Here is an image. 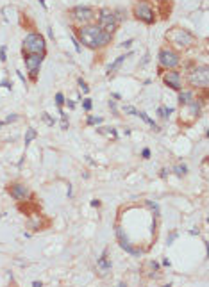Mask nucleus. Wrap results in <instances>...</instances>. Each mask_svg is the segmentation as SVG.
<instances>
[{"label": "nucleus", "mask_w": 209, "mask_h": 287, "mask_svg": "<svg viewBox=\"0 0 209 287\" xmlns=\"http://www.w3.org/2000/svg\"><path fill=\"white\" fill-rule=\"evenodd\" d=\"M95 123H102V118H95V116H89V118H88V125H95Z\"/></svg>", "instance_id": "nucleus-25"}, {"label": "nucleus", "mask_w": 209, "mask_h": 287, "mask_svg": "<svg viewBox=\"0 0 209 287\" xmlns=\"http://www.w3.org/2000/svg\"><path fill=\"white\" fill-rule=\"evenodd\" d=\"M188 80L195 87H208L209 86V70L208 66H197L190 71Z\"/></svg>", "instance_id": "nucleus-4"}, {"label": "nucleus", "mask_w": 209, "mask_h": 287, "mask_svg": "<svg viewBox=\"0 0 209 287\" xmlns=\"http://www.w3.org/2000/svg\"><path fill=\"white\" fill-rule=\"evenodd\" d=\"M199 112H200V105H199L195 100H191L190 103H186V105H184L182 114H181V121H184V120L190 116V120H188V125H190L193 120H197V118H199Z\"/></svg>", "instance_id": "nucleus-9"}, {"label": "nucleus", "mask_w": 209, "mask_h": 287, "mask_svg": "<svg viewBox=\"0 0 209 287\" xmlns=\"http://www.w3.org/2000/svg\"><path fill=\"white\" fill-rule=\"evenodd\" d=\"M9 193H11V196L14 198V200H27L29 196H30V191H29V187L27 186H23V184H14V186H11L9 187Z\"/></svg>", "instance_id": "nucleus-13"}, {"label": "nucleus", "mask_w": 209, "mask_h": 287, "mask_svg": "<svg viewBox=\"0 0 209 287\" xmlns=\"http://www.w3.org/2000/svg\"><path fill=\"white\" fill-rule=\"evenodd\" d=\"M141 155H143V159H148V157H150V150H148V148H145V150L141 152Z\"/></svg>", "instance_id": "nucleus-32"}, {"label": "nucleus", "mask_w": 209, "mask_h": 287, "mask_svg": "<svg viewBox=\"0 0 209 287\" xmlns=\"http://www.w3.org/2000/svg\"><path fill=\"white\" fill-rule=\"evenodd\" d=\"M134 14H136V18H138V20H141V21H145V23H154V21H156L154 11L150 9V5H148L147 2H140V4H136V7H134Z\"/></svg>", "instance_id": "nucleus-7"}, {"label": "nucleus", "mask_w": 209, "mask_h": 287, "mask_svg": "<svg viewBox=\"0 0 209 287\" xmlns=\"http://www.w3.org/2000/svg\"><path fill=\"white\" fill-rule=\"evenodd\" d=\"M111 36L113 34L106 32L100 25H84L79 29V41L88 48H98L107 45L111 41Z\"/></svg>", "instance_id": "nucleus-1"}, {"label": "nucleus", "mask_w": 209, "mask_h": 287, "mask_svg": "<svg viewBox=\"0 0 209 287\" xmlns=\"http://www.w3.org/2000/svg\"><path fill=\"white\" fill-rule=\"evenodd\" d=\"M147 205H148V207H150V209L154 211V214H156V216H159V205H157L156 202H150V200H147Z\"/></svg>", "instance_id": "nucleus-21"}, {"label": "nucleus", "mask_w": 209, "mask_h": 287, "mask_svg": "<svg viewBox=\"0 0 209 287\" xmlns=\"http://www.w3.org/2000/svg\"><path fill=\"white\" fill-rule=\"evenodd\" d=\"M181 62V57L174 52V50H168V48H163L161 52H159V64L163 66V68H168V70H172V68H175L177 64Z\"/></svg>", "instance_id": "nucleus-6"}, {"label": "nucleus", "mask_w": 209, "mask_h": 287, "mask_svg": "<svg viewBox=\"0 0 209 287\" xmlns=\"http://www.w3.org/2000/svg\"><path fill=\"white\" fill-rule=\"evenodd\" d=\"M98 25H100L106 32L113 34V32L116 30V16H114L109 9H102L100 14H98Z\"/></svg>", "instance_id": "nucleus-5"}, {"label": "nucleus", "mask_w": 209, "mask_h": 287, "mask_svg": "<svg viewBox=\"0 0 209 287\" xmlns=\"http://www.w3.org/2000/svg\"><path fill=\"white\" fill-rule=\"evenodd\" d=\"M34 137H36V130H34V128H27V134H25V145H29Z\"/></svg>", "instance_id": "nucleus-20"}, {"label": "nucleus", "mask_w": 209, "mask_h": 287, "mask_svg": "<svg viewBox=\"0 0 209 287\" xmlns=\"http://www.w3.org/2000/svg\"><path fill=\"white\" fill-rule=\"evenodd\" d=\"M129 55H131V54H125V55H120V57H118V59H116V61H114V62H113L111 66H109V70H107V73H109V75H111V73H114V71H116V70H118V68L122 66V62L125 61V57H129Z\"/></svg>", "instance_id": "nucleus-15"}, {"label": "nucleus", "mask_w": 209, "mask_h": 287, "mask_svg": "<svg viewBox=\"0 0 209 287\" xmlns=\"http://www.w3.org/2000/svg\"><path fill=\"white\" fill-rule=\"evenodd\" d=\"M2 86H4V87H7V89H11V86H9V82H7V80H4V82H2Z\"/></svg>", "instance_id": "nucleus-35"}, {"label": "nucleus", "mask_w": 209, "mask_h": 287, "mask_svg": "<svg viewBox=\"0 0 209 287\" xmlns=\"http://www.w3.org/2000/svg\"><path fill=\"white\" fill-rule=\"evenodd\" d=\"M91 205H93V207H98V205H100V202H98V200H93V202H91Z\"/></svg>", "instance_id": "nucleus-36"}, {"label": "nucleus", "mask_w": 209, "mask_h": 287, "mask_svg": "<svg viewBox=\"0 0 209 287\" xmlns=\"http://www.w3.org/2000/svg\"><path fill=\"white\" fill-rule=\"evenodd\" d=\"M72 41H73V45H75V50H77V52H80V46H79L77 39H75V37H72Z\"/></svg>", "instance_id": "nucleus-34"}, {"label": "nucleus", "mask_w": 209, "mask_h": 287, "mask_svg": "<svg viewBox=\"0 0 209 287\" xmlns=\"http://www.w3.org/2000/svg\"><path fill=\"white\" fill-rule=\"evenodd\" d=\"M109 107H111V111L116 114V103H114V100H109Z\"/></svg>", "instance_id": "nucleus-30"}, {"label": "nucleus", "mask_w": 209, "mask_h": 287, "mask_svg": "<svg viewBox=\"0 0 209 287\" xmlns=\"http://www.w3.org/2000/svg\"><path fill=\"white\" fill-rule=\"evenodd\" d=\"M82 105H84V109H86V111H89V109H91V100H84V103H82Z\"/></svg>", "instance_id": "nucleus-29"}, {"label": "nucleus", "mask_w": 209, "mask_h": 287, "mask_svg": "<svg viewBox=\"0 0 209 287\" xmlns=\"http://www.w3.org/2000/svg\"><path fill=\"white\" fill-rule=\"evenodd\" d=\"M163 79H165V84H168L172 89H177V91L182 89V80H181V73L179 71H166Z\"/></svg>", "instance_id": "nucleus-12"}, {"label": "nucleus", "mask_w": 209, "mask_h": 287, "mask_svg": "<svg viewBox=\"0 0 209 287\" xmlns=\"http://www.w3.org/2000/svg\"><path fill=\"white\" fill-rule=\"evenodd\" d=\"M41 62H43V54H27V55H25V66L29 68L30 79H36V77H38V71H39V68H41Z\"/></svg>", "instance_id": "nucleus-8"}, {"label": "nucleus", "mask_w": 209, "mask_h": 287, "mask_svg": "<svg viewBox=\"0 0 209 287\" xmlns=\"http://www.w3.org/2000/svg\"><path fill=\"white\" fill-rule=\"evenodd\" d=\"M166 41H170L172 45L179 46V48H190L195 45V36L191 32H188L186 29H181V27H174L166 32Z\"/></svg>", "instance_id": "nucleus-2"}, {"label": "nucleus", "mask_w": 209, "mask_h": 287, "mask_svg": "<svg viewBox=\"0 0 209 287\" xmlns=\"http://www.w3.org/2000/svg\"><path fill=\"white\" fill-rule=\"evenodd\" d=\"M5 125V121H0V127H4Z\"/></svg>", "instance_id": "nucleus-37"}, {"label": "nucleus", "mask_w": 209, "mask_h": 287, "mask_svg": "<svg viewBox=\"0 0 209 287\" xmlns=\"http://www.w3.org/2000/svg\"><path fill=\"white\" fill-rule=\"evenodd\" d=\"M123 112H125V114H136L138 111H136L132 105H125V107H123Z\"/></svg>", "instance_id": "nucleus-24"}, {"label": "nucleus", "mask_w": 209, "mask_h": 287, "mask_svg": "<svg viewBox=\"0 0 209 287\" xmlns=\"http://www.w3.org/2000/svg\"><path fill=\"white\" fill-rule=\"evenodd\" d=\"M72 14H73L75 21H79V23H88L89 20L95 18V11L89 7H75Z\"/></svg>", "instance_id": "nucleus-11"}, {"label": "nucleus", "mask_w": 209, "mask_h": 287, "mask_svg": "<svg viewBox=\"0 0 209 287\" xmlns=\"http://www.w3.org/2000/svg\"><path fill=\"white\" fill-rule=\"evenodd\" d=\"M45 39L39 34H29L23 39V54H45Z\"/></svg>", "instance_id": "nucleus-3"}, {"label": "nucleus", "mask_w": 209, "mask_h": 287, "mask_svg": "<svg viewBox=\"0 0 209 287\" xmlns=\"http://www.w3.org/2000/svg\"><path fill=\"white\" fill-rule=\"evenodd\" d=\"M186 171H188V168H186L184 164H182V166H181V164H179V166H175V173H177L179 177H182V175H186Z\"/></svg>", "instance_id": "nucleus-22"}, {"label": "nucleus", "mask_w": 209, "mask_h": 287, "mask_svg": "<svg viewBox=\"0 0 209 287\" xmlns=\"http://www.w3.org/2000/svg\"><path fill=\"white\" fill-rule=\"evenodd\" d=\"M43 118L47 120V123H48V125H54V120H50V116H48L47 112H43Z\"/></svg>", "instance_id": "nucleus-31"}, {"label": "nucleus", "mask_w": 209, "mask_h": 287, "mask_svg": "<svg viewBox=\"0 0 209 287\" xmlns=\"http://www.w3.org/2000/svg\"><path fill=\"white\" fill-rule=\"evenodd\" d=\"M97 264H98V268H100L104 273L111 269V262L107 261V252H104V253H102V257L98 259V262H97Z\"/></svg>", "instance_id": "nucleus-14"}, {"label": "nucleus", "mask_w": 209, "mask_h": 287, "mask_svg": "<svg viewBox=\"0 0 209 287\" xmlns=\"http://www.w3.org/2000/svg\"><path fill=\"white\" fill-rule=\"evenodd\" d=\"M136 114H138V116H140V118H141V120H143L145 123H148V125H150V127H152L154 130H159V127H157V125L154 123V120H150V118L147 116V112H136Z\"/></svg>", "instance_id": "nucleus-18"}, {"label": "nucleus", "mask_w": 209, "mask_h": 287, "mask_svg": "<svg viewBox=\"0 0 209 287\" xmlns=\"http://www.w3.org/2000/svg\"><path fill=\"white\" fill-rule=\"evenodd\" d=\"M16 120H18V116H16V114H11V116H7V118H5V123H11V121H16Z\"/></svg>", "instance_id": "nucleus-28"}, {"label": "nucleus", "mask_w": 209, "mask_h": 287, "mask_svg": "<svg viewBox=\"0 0 209 287\" xmlns=\"http://www.w3.org/2000/svg\"><path fill=\"white\" fill-rule=\"evenodd\" d=\"M191 100H195V98H193V95H191L190 91H182V93L179 95V102H181V105H186V103H190Z\"/></svg>", "instance_id": "nucleus-17"}, {"label": "nucleus", "mask_w": 209, "mask_h": 287, "mask_svg": "<svg viewBox=\"0 0 209 287\" xmlns=\"http://www.w3.org/2000/svg\"><path fill=\"white\" fill-rule=\"evenodd\" d=\"M55 103H57V107H61V105L64 103V96H63V93H57V95H55Z\"/></svg>", "instance_id": "nucleus-23"}, {"label": "nucleus", "mask_w": 209, "mask_h": 287, "mask_svg": "<svg viewBox=\"0 0 209 287\" xmlns=\"http://www.w3.org/2000/svg\"><path fill=\"white\" fill-rule=\"evenodd\" d=\"M131 45H132V39H127L125 43H122V46H123V48H129Z\"/></svg>", "instance_id": "nucleus-33"}, {"label": "nucleus", "mask_w": 209, "mask_h": 287, "mask_svg": "<svg viewBox=\"0 0 209 287\" xmlns=\"http://www.w3.org/2000/svg\"><path fill=\"white\" fill-rule=\"evenodd\" d=\"M100 134H104V136H107V137H111V139H116L118 137V134H116V130L114 128H111V127H102V128H97Z\"/></svg>", "instance_id": "nucleus-16"}, {"label": "nucleus", "mask_w": 209, "mask_h": 287, "mask_svg": "<svg viewBox=\"0 0 209 287\" xmlns=\"http://www.w3.org/2000/svg\"><path fill=\"white\" fill-rule=\"evenodd\" d=\"M116 236H118V243H120V246L127 252V253H131V255H134V257H140L141 255V250H138V248H134V246H131V243H129V239L123 236V230H122V227H116Z\"/></svg>", "instance_id": "nucleus-10"}, {"label": "nucleus", "mask_w": 209, "mask_h": 287, "mask_svg": "<svg viewBox=\"0 0 209 287\" xmlns=\"http://www.w3.org/2000/svg\"><path fill=\"white\" fill-rule=\"evenodd\" d=\"M157 112H159V116H161V118H168V116L174 112V109H172V107H159V109H157Z\"/></svg>", "instance_id": "nucleus-19"}, {"label": "nucleus", "mask_w": 209, "mask_h": 287, "mask_svg": "<svg viewBox=\"0 0 209 287\" xmlns=\"http://www.w3.org/2000/svg\"><path fill=\"white\" fill-rule=\"evenodd\" d=\"M5 50H7L5 46H2V48H0V61H5V59H7V57H5Z\"/></svg>", "instance_id": "nucleus-27"}, {"label": "nucleus", "mask_w": 209, "mask_h": 287, "mask_svg": "<svg viewBox=\"0 0 209 287\" xmlns=\"http://www.w3.org/2000/svg\"><path fill=\"white\" fill-rule=\"evenodd\" d=\"M79 86H80V89H82L84 93H88V91H89V87H88V84H86V82H84L82 79H79Z\"/></svg>", "instance_id": "nucleus-26"}]
</instances>
